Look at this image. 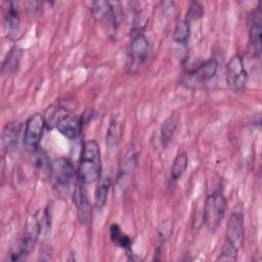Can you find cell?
Instances as JSON below:
<instances>
[{"label": "cell", "mask_w": 262, "mask_h": 262, "mask_svg": "<svg viewBox=\"0 0 262 262\" xmlns=\"http://www.w3.org/2000/svg\"><path fill=\"white\" fill-rule=\"evenodd\" d=\"M74 202L78 210V216L81 222L85 223L90 217V206L87 199L86 190L84 189V184H79L74 191Z\"/></svg>", "instance_id": "4fadbf2b"}, {"label": "cell", "mask_w": 262, "mask_h": 262, "mask_svg": "<svg viewBox=\"0 0 262 262\" xmlns=\"http://www.w3.org/2000/svg\"><path fill=\"white\" fill-rule=\"evenodd\" d=\"M46 127V121L44 116L36 114L32 116L26 123L23 143L25 147L30 151H35L38 149L40 141L43 137L44 130Z\"/></svg>", "instance_id": "277c9868"}, {"label": "cell", "mask_w": 262, "mask_h": 262, "mask_svg": "<svg viewBox=\"0 0 262 262\" xmlns=\"http://www.w3.org/2000/svg\"><path fill=\"white\" fill-rule=\"evenodd\" d=\"M245 239V227L243 215L238 212H234L230 215L227 227H226V239L238 251L244 245Z\"/></svg>", "instance_id": "52a82bcc"}, {"label": "cell", "mask_w": 262, "mask_h": 262, "mask_svg": "<svg viewBox=\"0 0 262 262\" xmlns=\"http://www.w3.org/2000/svg\"><path fill=\"white\" fill-rule=\"evenodd\" d=\"M218 62L216 59L212 58L204 63H202L199 68L189 73V76L195 84H204L209 82L217 73Z\"/></svg>", "instance_id": "7c38bea8"}, {"label": "cell", "mask_w": 262, "mask_h": 262, "mask_svg": "<svg viewBox=\"0 0 262 262\" xmlns=\"http://www.w3.org/2000/svg\"><path fill=\"white\" fill-rule=\"evenodd\" d=\"M188 164V158L185 152H181L176 156L171 167V180L177 181L184 174Z\"/></svg>", "instance_id": "d6986e66"}, {"label": "cell", "mask_w": 262, "mask_h": 262, "mask_svg": "<svg viewBox=\"0 0 262 262\" xmlns=\"http://www.w3.org/2000/svg\"><path fill=\"white\" fill-rule=\"evenodd\" d=\"M110 236L112 242L118 247L125 249L126 252H130L131 250V239L128 235L121 231V228L118 224H112L110 228Z\"/></svg>", "instance_id": "e0dca14e"}, {"label": "cell", "mask_w": 262, "mask_h": 262, "mask_svg": "<svg viewBox=\"0 0 262 262\" xmlns=\"http://www.w3.org/2000/svg\"><path fill=\"white\" fill-rule=\"evenodd\" d=\"M41 231H42L41 222L37 218V216L36 215L29 216L26 221L24 232L19 241L18 247L14 252L10 254L9 260H12V261L20 260L26 256H29L34 250Z\"/></svg>", "instance_id": "7a4b0ae2"}, {"label": "cell", "mask_w": 262, "mask_h": 262, "mask_svg": "<svg viewBox=\"0 0 262 262\" xmlns=\"http://www.w3.org/2000/svg\"><path fill=\"white\" fill-rule=\"evenodd\" d=\"M55 128L64 137L69 139H76L82 133L83 120L79 116L67 114L61 120H59Z\"/></svg>", "instance_id": "ba28073f"}, {"label": "cell", "mask_w": 262, "mask_h": 262, "mask_svg": "<svg viewBox=\"0 0 262 262\" xmlns=\"http://www.w3.org/2000/svg\"><path fill=\"white\" fill-rule=\"evenodd\" d=\"M248 79V73L243 58L234 55L226 64V82L233 90H241L245 87Z\"/></svg>", "instance_id": "5b68a950"}, {"label": "cell", "mask_w": 262, "mask_h": 262, "mask_svg": "<svg viewBox=\"0 0 262 262\" xmlns=\"http://www.w3.org/2000/svg\"><path fill=\"white\" fill-rule=\"evenodd\" d=\"M44 255H47L49 259H51V255H52V250L50 247H43L41 250H40V259L43 258Z\"/></svg>", "instance_id": "484cf974"}, {"label": "cell", "mask_w": 262, "mask_h": 262, "mask_svg": "<svg viewBox=\"0 0 262 262\" xmlns=\"http://www.w3.org/2000/svg\"><path fill=\"white\" fill-rule=\"evenodd\" d=\"M49 168L54 182L62 187H69L77 174L72 163L64 158L54 160Z\"/></svg>", "instance_id": "8992f818"}, {"label": "cell", "mask_w": 262, "mask_h": 262, "mask_svg": "<svg viewBox=\"0 0 262 262\" xmlns=\"http://www.w3.org/2000/svg\"><path fill=\"white\" fill-rule=\"evenodd\" d=\"M23 133V124L19 122L7 123L2 131V142L8 152L17 150Z\"/></svg>", "instance_id": "9c48e42d"}, {"label": "cell", "mask_w": 262, "mask_h": 262, "mask_svg": "<svg viewBox=\"0 0 262 262\" xmlns=\"http://www.w3.org/2000/svg\"><path fill=\"white\" fill-rule=\"evenodd\" d=\"M122 132H123L122 121L119 118H114L111 121V124L107 129V133H106V137H105V142L110 149H114L118 146L122 136Z\"/></svg>", "instance_id": "5bb4252c"}, {"label": "cell", "mask_w": 262, "mask_h": 262, "mask_svg": "<svg viewBox=\"0 0 262 262\" xmlns=\"http://www.w3.org/2000/svg\"><path fill=\"white\" fill-rule=\"evenodd\" d=\"M237 253H238V250L234 248L231 244H229L227 241H225L217 260L218 261H235L237 259Z\"/></svg>", "instance_id": "cb8c5ba5"}, {"label": "cell", "mask_w": 262, "mask_h": 262, "mask_svg": "<svg viewBox=\"0 0 262 262\" xmlns=\"http://www.w3.org/2000/svg\"><path fill=\"white\" fill-rule=\"evenodd\" d=\"M202 5L199 2H191L187 11L186 20L189 23L191 19H195L202 15Z\"/></svg>", "instance_id": "d4e9b609"}, {"label": "cell", "mask_w": 262, "mask_h": 262, "mask_svg": "<svg viewBox=\"0 0 262 262\" xmlns=\"http://www.w3.org/2000/svg\"><path fill=\"white\" fill-rule=\"evenodd\" d=\"M21 55H23V50L19 47H16V46L13 47L7 54L5 60L3 61L2 73L6 75L13 73L17 69Z\"/></svg>", "instance_id": "2e32d148"}, {"label": "cell", "mask_w": 262, "mask_h": 262, "mask_svg": "<svg viewBox=\"0 0 262 262\" xmlns=\"http://www.w3.org/2000/svg\"><path fill=\"white\" fill-rule=\"evenodd\" d=\"M261 10L258 6L254 11L253 21L250 28L249 34V48L254 55V57L259 58L261 55V35H262V27H261Z\"/></svg>", "instance_id": "30bf717a"}, {"label": "cell", "mask_w": 262, "mask_h": 262, "mask_svg": "<svg viewBox=\"0 0 262 262\" xmlns=\"http://www.w3.org/2000/svg\"><path fill=\"white\" fill-rule=\"evenodd\" d=\"M6 20H7V27L9 32H14L17 30L19 26V14H18L17 7L13 2L8 3Z\"/></svg>", "instance_id": "603a6c76"}, {"label": "cell", "mask_w": 262, "mask_h": 262, "mask_svg": "<svg viewBox=\"0 0 262 262\" xmlns=\"http://www.w3.org/2000/svg\"><path fill=\"white\" fill-rule=\"evenodd\" d=\"M92 14L95 19L102 20L111 17L113 19V3L107 1H95L92 3Z\"/></svg>", "instance_id": "ac0fdd59"}, {"label": "cell", "mask_w": 262, "mask_h": 262, "mask_svg": "<svg viewBox=\"0 0 262 262\" xmlns=\"http://www.w3.org/2000/svg\"><path fill=\"white\" fill-rule=\"evenodd\" d=\"M101 159L100 148L95 140H88L83 143L77 177L83 184L92 183L100 178Z\"/></svg>", "instance_id": "6da1fadb"}, {"label": "cell", "mask_w": 262, "mask_h": 262, "mask_svg": "<svg viewBox=\"0 0 262 262\" xmlns=\"http://www.w3.org/2000/svg\"><path fill=\"white\" fill-rule=\"evenodd\" d=\"M111 187V179L108 177L99 178L97 180L95 192H94V203L97 209H102L106 203L108 190Z\"/></svg>", "instance_id": "9a60e30c"}, {"label": "cell", "mask_w": 262, "mask_h": 262, "mask_svg": "<svg viewBox=\"0 0 262 262\" xmlns=\"http://www.w3.org/2000/svg\"><path fill=\"white\" fill-rule=\"evenodd\" d=\"M226 211V200L221 190L211 193L205 203L204 221L210 230H215L223 219Z\"/></svg>", "instance_id": "3957f363"}, {"label": "cell", "mask_w": 262, "mask_h": 262, "mask_svg": "<svg viewBox=\"0 0 262 262\" xmlns=\"http://www.w3.org/2000/svg\"><path fill=\"white\" fill-rule=\"evenodd\" d=\"M176 126H177V121L174 116H170L163 123L161 128V135H162V141L164 145H166L172 139L173 134L176 130Z\"/></svg>", "instance_id": "7402d4cb"}, {"label": "cell", "mask_w": 262, "mask_h": 262, "mask_svg": "<svg viewBox=\"0 0 262 262\" xmlns=\"http://www.w3.org/2000/svg\"><path fill=\"white\" fill-rule=\"evenodd\" d=\"M189 32H190L189 23L186 19L178 21L174 30V35H173L174 41L180 45H185L189 38Z\"/></svg>", "instance_id": "ffe728a7"}, {"label": "cell", "mask_w": 262, "mask_h": 262, "mask_svg": "<svg viewBox=\"0 0 262 262\" xmlns=\"http://www.w3.org/2000/svg\"><path fill=\"white\" fill-rule=\"evenodd\" d=\"M47 115L44 117L46 121V125L48 128H54L56 124L61 120L67 114V110H64L61 106H52L47 110Z\"/></svg>", "instance_id": "44dd1931"}, {"label": "cell", "mask_w": 262, "mask_h": 262, "mask_svg": "<svg viewBox=\"0 0 262 262\" xmlns=\"http://www.w3.org/2000/svg\"><path fill=\"white\" fill-rule=\"evenodd\" d=\"M149 51V43L146 37L141 34H136L130 45V56L135 64H141L147 57Z\"/></svg>", "instance_id": "8fae6325"}]
</instances>
